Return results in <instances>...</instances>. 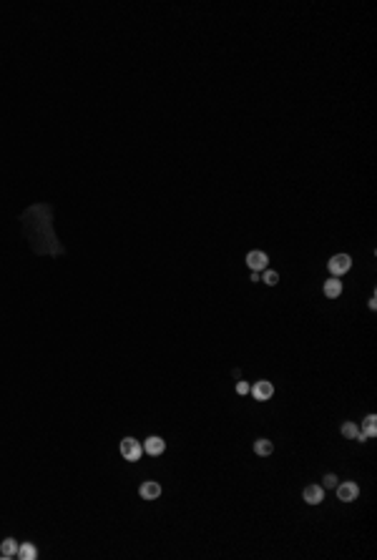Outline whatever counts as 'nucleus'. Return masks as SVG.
<instances>
[{"label":"nucleus","instance_id":"f257e3e1","mask_svg":"<svg viewBox=\"0 0 377 560\" xmlns=\"http://www.w3.org/2000/svg\"><path fill=\"white\" fill-rule=\"evenodd\" d=\"M141 452H144V447H141L139 440H134V437H123V440H121V455H123L129 462H139V460H141Z\"/></svg>","mask_w":377,"mask_h":560},{"label":"nucleus","instance_id":"f03ea898","mask_svg":"<svg viewBox=\"0 0 377 560\" xmlns=\"http://www.w3.org/2000/svg\"><path fill=\"white\" fill-rule=\"evenodd\" d=\"M329 272L334 274V277H342L345 272H350V267H352V259L347 256V254H334L332 259H329Z\"/></svg>","mask_w":377,"mask_h":560},{"label":"nucleus","instance_id":"7ed1b4c3","mask_svg":"<svg viewBox=\"0 0 377 560\" xmlns=\"http://www.w3.org/2000/svg\"><path fill=\"white\" fill-rule=\"evenodd\" d=\"M334 490H337V497H340L342 502H352V500L360 495L357 483H350V480H347V483H342V485L337 483V488H334Z\"/></svg>","mask_w":377,"mask_h":560},{"label":"nucleus","instance_id":"20e7f679","mask_svg":"<svg viewBox=\"0 0 377 560\" xmlns=\"http://www.w3.org/2000/svg\"><path fill=\"white\" fill-rule=\"evenodd\" d=\"M246 264H249L252 272H259V269H267L269 259H267L264 251H249V254H246Z\"/></svg>","mask_w":377,"mask_h":560},{"label":"nucleus","instance_id":"39448f33","mask_svg":"<svg viewBox=\"0 0 377 560\" xmlns=\"http://www.w3.org/2000/svg\"><path fill=\"white\" fill-rule=\"evenodd\" d=\"M249 392L262 402V400H269L272 395H274V387H272V382H267V379H262V382H257L254 387H249Z\"/></svg>","mask_w":377,"mask_h":560},{"label":"nucleus","instance_id":"423d86ee","mask_svg":"<svg viewBox=\"0 0 377 560\" xmlns=\"http://www.w3.org/2000/svg\"><path fill=\"white\" fill-rule=\"evenodd\" d=\"M139 495H141L144 500H156V497H161V485L153 483V480H146V483H141Z\"/></svg>","mask_w":377,"mask_h":560},{"label":"nucleus","instance_id":"0eeeda50","mask_svg":"<svg viewBox=\"0 0 377 560\" xmlns=\"http://www.w3.org/2000/svg\"><path fill=\"white\" fill-rule=\"evenodd\" d=\"M324 500V488H319V485H309V488H304V502H309V505H319Z\"/></svg>","mask_w":377,"mask_h":560},{"label":"nucleus","instance_id":"6e6552de","mask_svg":"<svg viewBox=\"0 0 377 560\" xmlns=\"http://www.w3.org/2000/svg\"><path fill=\"white\" fill-rule=\"evenodd\" d=\"M163 450H166V442H163L161 437H156V435H153V437H149V440L144 442V452H149V455H153V457H156V455H161Z\"/></svg>","mask_w":377,"mask_h":560},{"label":"nucleus","instance_id":"1a4fd4ad","mask_svg":"<svg viewBox=\"0 0 377 560\" xmlns=\"http://www.w3.org/2000/svg\"><path fill=\"white\" fill-rule=\"evenodd\" d=\"M15 558H20V560H35V558H38V550H35V545H33V543H20V545H18Z\"/></svg>","mask_w":377,"mask_h":560},{"label":"nucleus","instance_id":"9d476101","mask_svg":"<svg viewBox=\"0 0 377 560\" xmlns=\"http://www.w3.org/2000/svg\"><path fill=\"white\" fill-rule=\"evenodd\" d=\"M15 553H18V540H13V538L3 540V545H0V558L3 560L15 558Z\"/></svg>","mask_w":377,"mask_h":560},{"label":"nucleus","instance_id":"9b49d317","mask_svg":"<svg viewBox=\"0 0 377 560\" xmlns=\"http://www.w3.org/2000/svg\"><path fill=\"white\" fill-rule=\"evenodd\" d=\"M324 294H327L329 299L340 296V294H342V281L340 279H327L324 281Z\"/></svg>","mask_w":377,"mask_h":560},{"label":"nucleus","instance_id":"f8f14e48","mask_svg":"<svg viewBox=\"0 0 377 560\" xmlns=\"http://www.w3.org/2000/svg\"><path fill=\"white\" fill-rule=\"evenodd\" d=\"M377 417L375 415H367V417H365V422H362V427H365V429H362V435H365V437H375L377 435Z\"/></svg>","mask_w":377,"mask_h":560},{"label":"nucleus","instance_id":"ddd939ff","mask_svg":"<svg viewBox=\"0 0 377 560\" xmlns=\"http://www.w3.org/2000/svg\"><path fill=\"white\" fill-rule=\"evenodd\" d=\"M272 450H274V445H272L269 440H257V442H254V452H257V455H262V457H264V455H269Z\"/></svg>","mask_w":377,"mask_h":560},{"label":"nucleus","instance_id":"4468645a","mask_svg":"<svg viewBox=\"0 0 377 560\" xmlns=\"http://www.w3.org/2000/svg\"><path fill=\"white\" fill-rule=\"evenodd\" d=\"M357 432H360V429H357V424H355V422H342V435H345V437L355 440V437H357Z\"/></svg>","mask_w":377,"mask_h":560},{"label":"nucleus","instance_id":"2eb2a0df","mask_svg":"<svg viewBox=\"0 0 377 560\" xmlns=\"http://www.w3.org/2000/svg\"><path fill=\"white\" fill-rule=\"evenodd\" d=\"M262 281H264V284H269V286H274V284L279 281V274H277V272H269V269H267V272L262 274Z\"/></svg>","mask_w":377,"mask_h":560},{"label":"nucleus","instance_id":"dca6fc26","mask_svg":"<svg viewBox=\"0 0 377 560\" xmlns=\"http://www.w3.org/2000/svg\"><path fill=\"white\" fill-rule=\"evenodd\" d=\"M337 483H340V480H337V475H332V472H329V475H324V483H322V488L332 490V488H337Z\"/></svg>","mask_w":377,"mask_h":560},{"label":"nucleus","instance_id":"f3484780","mask_svg":"<svg viewBox=\"0 0 377 560\" xmlns=\"http://www.w3.org/2000/svg\"><path fill=\"white\" fill-rule=\"evenodd\" d=\"M236 392H239V395H246V392H249V384H246V382H236Z\"/></svg>","mask_w":377,"mask_h":560}]
</instances>
